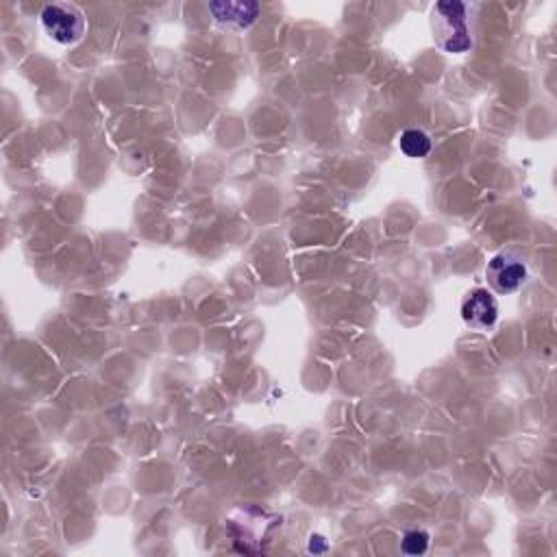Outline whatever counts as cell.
<instances>
[{"mask_svg": "<svg viewBox=\"0 0 557 557\" xmlns=\"http://www.w3.org/2000/svg\"><path fill=\"white\" fill-rule=\"evenodd\" d=\"M431 33L438 48L449 55H464L473 48L464 3H438L431 9Z\"/></svg>", "mask_w": 557, "mask_h": 557, "instance_id": "1", "label": "cell"}, {"mask_svg": "<svg viewBox=\"0 0 557 557\" xmlns=\"http://www.w3.org/2000/svg\"><path fill=\"white\" fill-rule=\"evenodd\" d=\"M42 27L53 37L57 44L72 46L83 40L88 31V20L77 5L70 3H53L42 9Z\"/></svg>", "mask_w": 557, "mask_h": 557, "instance_id": "2", "label": "cell"}, {"mask_svg": "<svg viewBox=\"0 0 557 557\" xmlns=\"http://www.w3.org/2000/svg\"><path fill=\"white\" fill-rule=\"evenodd\" d=\"M486 279L494 292L512 294L525 283L527 266L516 253L503 251L490 259L486 268Z\"/></svg>", "mask_w": 557, "mask_h": 557, "instance_id": "3", "label": "cell"}, {"mask_svg": "<svg viewBox=\"0 0 557 557\" xmlns=\"http://www.w3.org/2000/svg\"><path fill=\"white\" fill-rule=\"evenodd\" d=\"M499 318V303L494 299V294L477 288L470 292L462 303V320L466 327L475 331H488Z\"/></svg>", "mask_w": 557, "mask_h": 557, "instance_id": "4", "label": "cell"}, {"mask_svg": "<svg viewBox=\"0 0 557 557\" xmlns=\"http://www.w3.org/2000/svg\"><path fill=\"white\" fill-rule=\"evenodd\" d=\"M218 24L229 29H249L259 14L257 3H214L209 5Z\"/></svg>", "mask_w": 557, "mask_h": 557, "instance_id": "5", "label": "cell"}, {"mask_svg": "<svg viewBox=\"0 0 557 557\" xmlns=\"http://www.w3.org/2000/svg\"><path fill=\"white\" fill-rule=\"evenodd\" d=\"M399 146L405 157L410 159H423L431 153V138L420 129H410L401 135Z\"/></svg>", "mask_w": 557, "mask_h": 557, "instance_id": "6", "label": "cell"}, {"mask_svg": "<svg viewBox=\"0 0 557 557\" xmlns=\"http://www.w3.org/2000/svg\"><path fill=\"white\" fill-rule=\"evenodd\" d=\"M401 549L407 555H423L429 549V534L423 529L407 531L401 540Z\"/></svg>", "mask_w": 557, "mask_h": 557, "instance_id": "7", "label": "cell"}]
</instances>
